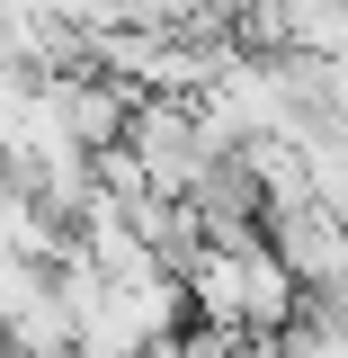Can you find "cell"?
I'll list each match as a JSON object with an SVG mask.
<instances>
[{
    "label": "cell",
    "instance_id": "cell-3",
    "mask_svg": "<svg viewBox=\"0 0 348 358\" xmlns=\"http://www.w3.org/2000/svg\"><path fill=\"white\" fill-rule=\"evenodd\" d=\"M277 358H348V341H340V331H331V322L304 305V313H295V331L277 341Z\"/></svg>",
    "mask_w": 348,
    "mask_h": 358
},
{
    "label": "cell",
    "instance_id": "cell-5",
    "mask_svg": "<svg viewBox=\"0 0 348 358\" xmlns=\"http://www.w3.org/2000/svg\"><path fill=\"white\" fill-rule=\"evenodd\" d=\"M241 358H277V341H250V350H241Z\"/></svg>",
    "mask_w": 348,
    "mask_h": 358
},
{
    "label": "cell",
    "instance_id": "cell-4",
    "mask_svg": "<svg viewBox=\"0 0 348 358\" xmlns=\"http://www.w3.org/2000/svg\"><path fill=\"white\" fill-rule=\"evenodd\" d=\"M241 350H250L241 331H206V322H197V331H179V358H241Z\"/></svg>",
    "mask_w": 348,
    "mask_h": 358
},
{
    "label": "cell",
    "instance_id": "cell-2",
    "mask_svg": "<svg viewBox=\"0 0 348 358\" xmlns=\"http://www.w3.org/2000/svg\"><path fill=\"white\" fill-rule=\"evenodd\" d=\"M268 251L286 260V278L304 287L312 305L321 296H348V224H331L321 206H277L268 215Z\"/></svg>",
    "mask_w": 348,
    "mask_h": 358
},
{
    "label": "cell",
    "instance_id": "cell-1",
    "mask_svg": "<svg viewBox=\"0 0 348 358\" xmlns=\"http://www.w3.org/2000/svg\"><path fill=\"white\" fill-rule=\"evenodd\" d=\"M179 287H188V305H197L206 331H241V341H286L295 313H304V287L268 251V233L232 242V251H197L179 268Z\"/></svg>",
    "mask_w": 348,
    "mask_h": 358
}]
</instances>
